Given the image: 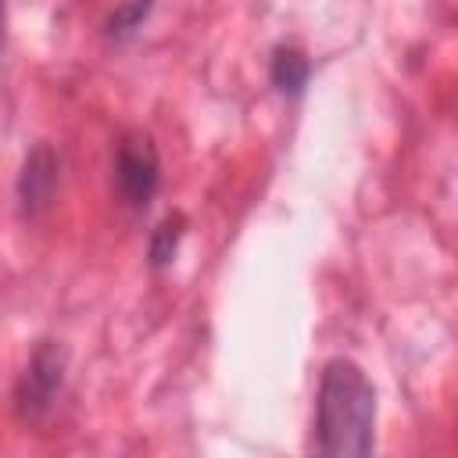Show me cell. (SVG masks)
I'll list each match as a JSON object with an SVG mask.
<instances>
[{
  "label": "cell",
  "mask_w": 458,
  "mask_h": 458,
  "mask_svg": "<svg viewBox=\"0 0 458 458\" xmlns=\"http://www.w3.org/2000/svg\"><path fill=\"white\" fill-rule=\"evenodd\" d=\"M179 236H182V218H179V215H175V218H165V222L154 229V236H150V265H154V268H161V265L172 261V254H175V247H179Z\"/></svg>",
  "instance_id": "52a82bcc"
},
{
  "label": "cell",
  "mask_w": 458,
  "mask_h": 458,
  "mask_svg": "<svg viewBox=\"0 0 458 458\" xmlns=\"http://www.w3.org/2000/svg\"><path fill=\"white\" fill-rule=\"evenodd\" d=\"M57 154L47 147V143H36L25 161H21V172H18V211L21 218H39L50 200H54V190H57Z\"/></svg>",
  "instance_id": "277c9868"
},
{
  "label": "cell",
  "mask_w": 458,
  "mask_h": 458,
  "mask_svg": "<svg viewBox=\"0 0 458 458\" xmlns=\"http://www.w3.org/2000/svg\"><path fill=\"white\" fill-rule=\"evenodd\" d=\"M272 86L279 93H290L297 97L304 86H308V75H311V61L297 50V47H276L272 54Z\"/></svg>",
  "instance_id": "5b68a950"
},
{
  "label": "cell",
  "mask_w": 458,
  "mask_h": 458,
  "mask_svg": "<svg viewBox=\"0 0 458 458\" xmlns=\"http://www.w3.org/2000/svg\"><path fill=\"white\" fill-rule=\"evenodd\" d=\"M4 25H7V7H4V0H0V47H4Z\"/></svg>",
  "instance_id": "ba28073f"
},
{
  "label": "cell",
  "mask_w": 458,
  "mask_h": 458,
  "mask_svg": "<svg viewBox=\"0 0 458 458\" xmlns=\"http://www.w3.org/2000/svg\"><path fill=\"white\" fill-rule=\"evenodd\" d=\"M64 383V351L57 344H39L29 358V365L18 376L14 386V411L25 422L43 419L54 408V397L61 394Z\"/></svg>",
  "instance_id": "3957f363"
},
{
  "label": "cell",
  "mask_w": 458,
  "mask_h": 458,
  "mask_svg": "<svg viewBox=\"0 0 458 458\" xmlns=\"http://www.w3.org/2000/svg\"><path fill=\"white\" fill-rule=\"evenodd\" d=\"M150 11H154V0H122L114 7V14L107 18V36L111 39H129L136 29H143Z\"/></svg>",
  "instance_id": "8992f818"
},
{
  "label": "cell",
  "mask_w": 458,
  "mask_h": 458,
  "mask_svg": "<svg viewBox=\"0 0 458 458\" xmlns=\"http://www.w3.org/2000/svg\"><path fill=\"white\" fill-rule=\"evenodd\" d=\"M376 444V386L351 358H329L315 394V451L326 458L369 454Z\"/></svg>",
  "instance_id": "6da1fadb"
},
{
  "label": "cell",
  "mask_w": 458,
  "mask_h": 458,
  "mask_svg": "<svg viewBox=\"0 0 458 458\" xmlns=\"http://www.w3.org/2000/svg\"><path fill=\"white\" fill-rule=\"evenodd\" d=\"M114 186L129 208H147L161 186V157L150 136L129 132L114 150Z\"/></svg>",
  "instance_id": "7a4b0ae2"
}]
</instances>
